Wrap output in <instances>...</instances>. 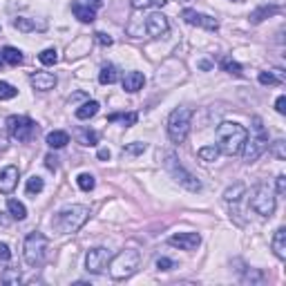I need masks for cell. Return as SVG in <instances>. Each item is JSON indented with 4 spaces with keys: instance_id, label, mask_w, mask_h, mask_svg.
I'll use <instances>...</instances> for the list:
<instances>
[{
    "instance_id": "31",
    "label": "cell",
    "mask_w": 286,
    "mask_h": 286,
    "mask_svg": "<svg viewBox=\"0 0 286 286\" xmlns=\"http://www.w3.org/2000/svg\"><path fill=\"white\" fill-rule=\"evenodd\" d=\"M76 184H79V188H81V190L90 192V190H94L96 181H94V177H92V175L83 173V175H79V179H76Z\"/></svg>"
},
{
    "instance_id": "38",
    "label": "cell",
    "mask_w": 286,
    "mask_h": 286,
    "mask_svg": "<svg viewBox=\"0 0 286 286\" xmlns=\"http://www.w3.org/2000/svg\"><path fill=\"white\" fill-rule=\"evenodd\" d=\"M145 148H148L145 143H130L123 148V152L126 154H141V152H145Z\"/></svg>"
},
{
    "instance_id": "28",
    "label": "cell",
    "mask_w": 286,
    "mask_h": 286,
    "mask_svg": "<svg viewBox=\"0 0 286 286\" xmlns=\"http://www.w3.org/2000/svg\"><path fill=\"white\" fill-rule=\"evenodd\" d=\"M43 188H45V181L40 179V177H32V179H27V195H38V192H43Z\"/></svg>"
},
{
    "instance_id": "34",
    "label": "cell",
    "mask_w": 286,
    "mask_h": 286,
    "mask_svg": "<svg viewBox=\"0 0 286 286\" xmlns=\"http://www.w3.org/2000/svg\"><path fill=\"white\" fill-rule=\"evenodd\" d=\"M277 12H279V7H262L251 16V23H262L264 16H270V14H277Z\"/></svg>"
},
{
    "instance_id": "13",
    "label": "cell",
    "mask_w": 286,
    "mask_h": 286,
    "mask_svg": "<svg viewBox=\"0 0 286 286\" xmlns=\"http://www.w3.org/2000/svg\"><path fill=\"white\" fill-rule=\"evenodd\" d=\"M168 244L181 248V251H195L201 244V237H199V233H177V235L168 239Z\"/></svg>"
},
{
    "instance_id": "39",
    "label": "cell",
    "mask_w": 286,
    "mask_h": 286,
    "mask_svg": "<svg viewBox=\"0 0 286 286\" xmlns=\"http://www.w3.org/2000/svg\"><path fill=\"white\" fill-rule=\"evenodd\" d=\"M3 282L5 284H18L20 282V273L18 270H7V273L3 275Z\"/></svg>"
},
{
    "instance_id": "37",
    "label": "cell",
    "mask_w": 286,
    "mask_h": 286,
    "mask_svg": "<svg viewBox=\"0 0 286 286\" xmlns=\"http://www.w3.org/2000/svg\"><path fill=\"white\" fill-rule=\"evenodd\" d=\"M284 145H286V143L282 141V139H277V141L270 145V152H273L279 161H284V159H286V150H284Z\"/></svg>"
},
{
    "instance_id": "2",
    "label": "cell",
    "mask_w": 286,
    "mask_h": 286,
    "mask_svg": "<svg viewBox=\"0 0 286 286\" xmlns=\"http://www.w3.org/2000/svg\"><path fill=\"white\" fill-rule=\"evenodd\" d=\"M87 217H90V208L85 206H65L63 210H59V215H56V219L51 221V226L56 228L59 233H76L83 223L87 221Z\"/></svg>"
},
{
    "instance_id": "12",
    "label": "cell",
    "mask_w": 286,
    "mask_h": 286,
    "mask_svg": "<svg viewBox=\"0 0 286 286\" xmlns=\"http://www.w3.org/2000/svg\"><path fill=\"white\" fill-rule=\"evenodd\" d=\"M170 29L168 25V18L163 16V14L154 12L150 14L148 18H145V32H148V36H152V38H159V36H165Z\"/></svg>"
},
{
    "instance_id": "9",
    "label": "cell",
    "mask_w": 286,
    "mask_h": 286,
    "mask_svg": "<svg viewBox=\"0 0 286 286\" xmlns=\"http://www.w3.org/2000/svg\"><path fill=\"white\" fill-rule=\"evenodd\" d=\"M7 128H9V134L12 139L16 141H29L36 132H38V126L32 121L29 117H9L7 119Z\"/></svg>"
},
{
    "instance_id": "14",
    "label": "cell",
    "mask_w": 286,
    "mask_h": 286,
    "mask_svg": "<svg viewBox=\"0 0 286 286\" xmlns=\"http://www.w3.org/2000/svg\"><path fill=\"white\" fill-rule=\"evenodd\" d=\"M18 186V168L16 165H7L0 170V192L3 195H12Z\"/></svg>"
},
{
    "instance_id": "21",
    "label": "cell",
    "mask_w": 286,
    "mask_h": 286,
    "mask_svg": "<svg viewBox=\"0 0 286 286\" xmlns=\"http://www.w3.org/2000/svg\"><path fill=\"white\" fill-rule=\"evenodd\" d=\"M0 56H3V61H5L7 65H14V67H16V65L23 63V54H20V49L9 47V45L3 49V54H0Z\"/></svg>"
},
{
    "instance_id": "43",
    "label": "cell",
    "mask_w": 286,
    "mask_h": 286,
    "mask_svg": "<svg viewBox=\"0 0 286 286\" xmlns=\"http://www.w3.org/2000/svg\"><path fill=\"white\" fill-rule=\"evenodd\" d=\"M275 110L279 114H286V96H279L277 101H275Z\"/></svg>"
},
{
    "instance_id": "22",
    "label": "cell",
    "mask_w": 286,
    "mask_h": 286,
    "mask_svg": "<svg viewBox=\"0 0 286 286\" xmlns=\"http://www.w3.org/2000/svg\"><path fill=\"white\" fill-rule=\"evenodd\" d=\"M7 210H9V215H12L14 219H18V221H23L25 217H27V208L20 204L18 199H9L7 201Z\"/></svg>"
},
{
    "instance_id": "10",
    "label": "cell",
    "mask_w": 286,
    "mask_h": 286,
    "mask_svg": "<svg viewBox=\"0 0 286 286\" xmlns=\"http://www.w3.org/2000/svg\"><path fill=\"white\" fill-rule=\"evenodd\" d=\"M107 264H110V251L107 248H92V251H87V257H85V266L90 273H103V270L107 268Z\"/></svg>"
},
{
    "instance_id": "17",
    "label": "cell",
    "mask_w": 286,
    "mask_h": 286,
    "mask_svg": "<svg viewBox=\"0 0 286 286\" xmlns=\"http://www.w3.org/2000/svg\"><path fill=\"white\" fill-rule=\"evenodd\" d=\"M72 12H74V16L79 18L81 23H92V20L96 18V9L85 3H72Z\"/></svg>"
},
{
    "instance_id": "42",
    "label": "cell",
    "mask_w": 286,
    "mask_h": 286,
    "mask_svg": "<svg viewBox=\"0 0 286 286\" xmlns=\"http://www.w3.org/2000/svg\"><path fill=\"white\" fill-rule=\"evenodd\" d=\"M0 259H5V262H9V259H12V251H9L7 244H0Z\"/></svg>"
},
{
    "instance_id": "18",
    "label": "cell",
    "mask_w": 286,
    "mask_h": 286,
    "mask_svg": "<svg viewBox=\"0 0 286 286\" xmlns=\"http://www.w3.org/2000/svg\"><path fill=\"white\" fill-rule=\"evenodd\" d=\"M273 251L279 259H286V228H277L273 237Z\"/></svg>"
},
{
    "instance_id": "3",
    "label": "cell",
    "mask_w": 286,
    "mask_h": 286,
    "mask_svg": "<svg viewBox=\"0 0 286 286\" xmlns=\"http://www.w3.org/2000/svg\"><path fill=\"white\" fill-rule=\"evenodd\" d=\"M253 130H255V137L251 139V141L244 143V148H242L244 150V161H246V163L257 161L268 150V132L264 130L262 119H259V117L253 119Z\"/></svg>"
},
{
    "instance_id": "7",
    "label": "cell",
    "mask_w": 286,
    "mask_h": 286,
    "mask_svg": "<svg viewBox=\"0 0 286 286\" xmlns=\"http://www.w3.org/2000/svg\"><path fill=\"white\" fill-rule=\"evenodd\" d=\"M165 170H168V173L173 175L175 179L179 181L181 186H184V188H188V190H192V192H199V190H201V181L197 179V177L192 175V173H188V170H186L184 165L177 161V157H175L173 152L165 154Z\"/></svg>"
},
{
    "instance_id": "1",
    "label": "cell",
    "mask_w": 286,
    "mask_h": 286,
    "mask_svg": "<svg viewBox=\"0 0 286 286\" xmlns=\"http://www.w3.org/2000/svg\"><path fill=\"white\" fill-rule=\"evenodd\" d=\"M217 141H219V152L228 154V157H235V154L242 152L244 143L248 141V132L244 126H239V123H221L219 128H217Z\"/></svg>"
},
{
    "instance_id": "45",
    "label": "cell",
    "mask_w": 286,
    "mask_h": 286,
    "mask_svg": "<svg viewBox=\"0 0 286 286\" xmlns=\"http://www.w3.org/2000/svg\"><path fill=\"white\" fill-rule=\"evenodd\" d=\"M56 161H59V159H56L54 154H47V157H45V165H47L49 170H56V165H59Z\"/></svg>"
},
{
    "instance_id": "16",
    "label": "cell",
    "mask_w": 286,
    "mask_h": 286,
    "mask_svg": "<svg viewBox=\"0 0 286 286\" xmlns=\"http://www.w3.org/2000/svg\"><path fill=\"white\" fill-rule=\"evenodd\" d=\"M143 85H145V76L141 72H128V74L123 76V90L130 92V94L139 92Z\"/></svg>"
},
{
    "instance_id": "20",
    "label": "cell",
    "mask_w": 286,
    "mask_h": 286,
    "mask_svg": "<svg viewBox=\"0 0 286 286\" xmlns=\"http://www.w3.org/2000/svg\"><path fill=\"white\" fill-rule=\"evenodd\" d=\"M119 79V70L114 65H103L101 72H98V83L101 85H112V83H117Z\"/></svg>"
},
{
    "instance_id": "44",
    "label": "cell",
    "mask_w": 286,
    "mask_h": 286,
    "mask_svg": "<svg viewBox=\"0 0 286 286\" xmlns=\"http://www.w3.org/2000/svg\"><path fill=\"white\" fill-rule=\"evenodd\" d=\"M284 192H286V177H284V175H279V177H277V195L282 197Z\"/></svg>"
},
{
    "instance_id": "4",
    "label": "cell",
    "mask_w": 286,
    "mask_h": 286,
    "mask_svg": "<svg viewBox=\"0 0 286 286\" xmlns=\"http://www.w3.org/2000/svg\"><path fill=\"white\" fill-rule=\"evenodd\" d=\"M190 121H192V110L190 107H177L173 110L168 119V137L173 143H184L190 132Z\"/></svg>"
},
{
    "instance_id": "33",
    "label": "cell",
    "mask_w": 286,
    "mask_h": 286,
    "mask_svg": "<svg viewBox=\"0 0 286 286\" xmlns=\"http://www.w3.org/2000/svg\"><path fill=\"white\" fill-rule=\"evenodd\" d=\"M16 94H18L16 87L5 83V81H0V101H9V98H14Z\"/></svg>"
},
{
    "instance_id": "27",
    "label": "cell",
    "mask_w": 286,
    "mask_h": 286,
    "mask_svg": "<svg viewBox=\"0 0 286 286\" xmlns=\"http://www.w3.org/2000/svg\"><path fill=\"white\" fill-rule=\"evenodd\" d=\"M221 70L228 72V74H233V76H242V65H239L237 61H233L231 56H223L221 59Z\"/></svg>"
},
{
    "instance_id": "36",
    "label": "cell",
    "mask_w": 286,
    "mask_h": 286,
    "mask_svg": "<svg viewBox=\"0 0 286 286\" xmlns=\"http://www.w3.org/2000/svg\"><path fill=\"white\" fill-rule=\"evenodd\" d=\"M259 83H262V85H279V83H282V79H279V76H275V74H270V72H259Z\"/></svg>"
},
{
    "instance_id": "19",
    "label": "cell",
    "mask_w": 286,
    "mask_h": 286,
    "mask_svg": "<svg viewBox=\"0 0 286 286\" xmlns=\"http://www.w3.org/2000/svg\"><path fill=\"white\" fill-rule=\"evenodd\" d=\"M67 143H70V134L63 132V130H54V132L47 134V145L49 148L61 150V148H65Z\"/></svg>"
},
{
    "instance_id": "46",
    "label": "cell",
    "mask_w": 286,
    "mask_h": 286,
    "mask_svg": "<svg viewBox=\"0 0 286 286\" xmlns=\"http://www.w3.org/2000/svg\"><path fill=\"white\" fill-rule=\"evenodd\" d=\"M110 157H112V152H110L107 148H101V150H98V159H101V161H107Z\"/></svg>"
},
{
    "instance_id": "30",
    "label": "cell",
    "mask_w": 286,
    "mask_h": 286,
    "mask_svg": "<svg viewBox=\"0 0 286 286\" xmlns=\"http://www.w3.org/2000/svg\"><path fill=\"white\" fill-rule=\"evenodd\" d=\"M168 0H130L134 9H148V7H163Z\"/></svg>"
},
{
    "instance_id": "23",
    "label": "cell",
    "mask_w": 286,
    "mask_h": 286,
    "mask_svg": "<svg viewBox=\"0 0 286 286\" xmlns=\"http://www.w3.org/2000/svg\"><path fill=\"white\" fill-rule=\"evenodd\" d=\"M107 121H110V123L121 121L126 128H130V126H134V123L139 121V114H137V112H128V114H119V112H114V114H110V117H107Z\"/></svg>"
},
{
    "instance_id": "47",
    "label": "cell",
    "mask_w": 286,
    "mask_h": 286,
    "mask_svg": "<svg viewBox=\"0 0 286 286\" xmlns=\"http://www.w3.org/2000/svg\"><path fill=\"white\" fill-rule=\"evenodd\" d=\"M3 63H5V61H3V56H0V67H3Z\"/></svg>"
},
{
    "instance_id": "41",
    "label": "cell",
    "mask_w": 286,
    "mask_h": 286,
    "mask_svg": "<svg viewBox=\"0 0 286 286\" xmlns=\"http://www.w3.org/2000/svg\"><path fill=\"white\" fill-rule=\"evenodd\" d=\"M96 43L98 45H103V47H110L112 45V36H107V34H103V32H96Z\"/></svg>"
},
{
    "instance_id": "40",
    "label": "cell",
    "mask_w": 286,
    "mask_h": 286,
    "mask_svg": "<svg viewBox=\"0 0 286 286\" xmlns=\"http://www.w3.org/2000/svg\"><path fill=\"white\" fill-rule=\"evenodd\" d=\"M157 268L159 270H170V268H175V262L173 259H168V257H159L157 259Z\"/></svg>"
},
{
    "instance_id": "5",
    "label": "cell",
    "mask_w": 286,
    "mask_h": 286,
    "mask_svg": "<svg viewBox=\"0 0 286 286\" xmlns=\"http://www.w3.org/2000/svg\"><path fill=\"white\" fill-rule=\"evenodd\" d=\"M139 262H141V255L137 251H123L119 253L114 259H110V275L112 279H128L137 273L139 268Z\"/></svg>"
},
{
    "instance_id": "26",
    "label": "cell",
    "mask_w": 286,
    "mask_h": 286,
    "mask_svg": "<svg viewBox=\"0 0 286 286\" xmlns=\"http://www.w3.org/2000/svg\"><path fill=\"white\" fill-rule=\"evenodd\" d=\"M199 159L206 161V163H210V161H217V157H219V148L217 145H204V148H199Z\"/></svg>"
},
{
    "instance_id": "8",
    "label": "cell",
    "mask_w": 286,
    "mask_h": 286,
    "mask_svg": "<svg viewBox=\"0 0 286 286\" xmlns=\"http://www.w3.org/2000/svg\"><path fill=\"white\" fill-rule=\"evenodd\" d=\"M251 206L257 215L262 217H270L275 212V195L268 186L259 184L257 188L253 190V199H251Z\"/></svg>"
},
{
    "instance_id": "32",
    "label": "cell",
    "mask_w": 286,
    "mask_h": 286,
    "mask_svg": "<svg viewBox=\"0 0 286 286\" xmlns=\"http://www.w3.org/2000/svg\"><path fill=\"white\" fill-rule=\"evenodd\" d=\"M244 192H246V186L237 184V186H233V188H228L226 192H223V199H226V201H237Z\"/></svg>"
},
{
    "instance_id": "15",
    "label": "cell",
    "mask_w": 286,
    "mask_h": 286,
    "mask_svg": "<svg viewBox=\"0 0 286 286\" xmlns=\"http://www.w3.org/2000/svg\"><path fill=\"white\" fill-rule=\"evenodd\" d=\"M32 85H34V90H40V92L54 90L56 87V76L51 74V72H34L32 74Z\"/></svg>"
},
{
    "instance_id": "29",
    "label": "cell",
    "mask_w": 286,
    "mask_h": 286,
    "mask_svg": "<svg viewBox=\"0 0 286 286\" xmlns=\"http://www.w3.org/2000/svg\"><path fill=\"white\" fill-rule=\"evenodd\" d=\"M38 61H40V63H43V65H54L56 61H59V51H56L54 47L43 49V51H40V54H38Z\"/></svg>"
},
{
    "instance_id": "24",
    "label": "cell",
    "mask_w": 286,
    "mask_h": 286,
    "mask_svg": "<svg viewBox=\"0 0 286 286\" xmlns=\"http://www.w3.org/2000/svg\"><path fill=\"white\" fill-rule=\"evenodd\" d=\"M96 112H98V103H96V101H87V103H83L79 110H76V119L85 121V119H92V117H94Z\"/></svg>"
},
{
    "instance_id": "25",
    "label": "cell",
    "mask_w": 286,
    "mask_h": 286,
    "mask_svg": "<svg viewBox=\"0 0 286 286\" xmlns=\"http://www.w3.org/2000/svg\"><path fill=\"white\" fill-rule=\"evenodd\" d=\"M76 139H79V143H83V145H96L98 143V134L92 132V130H85V128L76 130Z\"/></svg>"
},
{
    "instance_id": "48",
    "label": "cell",
    "mask_w": 286,
    "mask_h": 286,
    "mask_svg": "<svg viewBox=\"0 0 286 286\" xmlns=\"http://www.w3.org/2000/svg\"><path fill=\"white\" fill-rule=\"evenodd\" d=\"M235 3H239V0H235Z\"/></svg>"
},
{
    "instance_id": "11",
    "label": "cell",
    "mask_w": 286,
    "mask_h": 286,
    "mask_svg": "<svg viewBox=\"0 0 286 286\" xmlns=\"http://www.w3.org/2000/svg\"><path fill=\"white\" fill-rule=\"evenodd\" d=\"M184 20L188 25H197V27H204L208 29V32H217L219 29V23H217L215 18H210V16H206V14H199V12H195V9H184Z\"/></svg>"
},
{
    "instance_id": "6",
    "label": "cell",
    "mask_w": 286,
    "mask_h": 286,
    "mask_svg": "<svg viewBox=\"0 0 286 286\" xmlns=\"http://www.w3.org/2000/svg\"><path fill=\"white\" fill-rule=\"evenodd\" d=\"M45 251H47V237H45L43 233H32V235H27L25 246H23V255H25L27 266H38V264H43Z\"/></svg>"
},
{
    "instance_id": "35",
    "label": "cell",
    "mask_w": 286,
    "mask_h": 286,
    "mask_svg": "<svg viewBox=\"0 0 286 286\" xmlns=\"http://www.w3.org/2000/svg\"><path fill=\"white\" fill-rule=\"evenodd\" d=\"M14 27L20 29V32H34L36 23H34V20H29V18H16V20H14Z\"/></svg>"
}]
</instances>
